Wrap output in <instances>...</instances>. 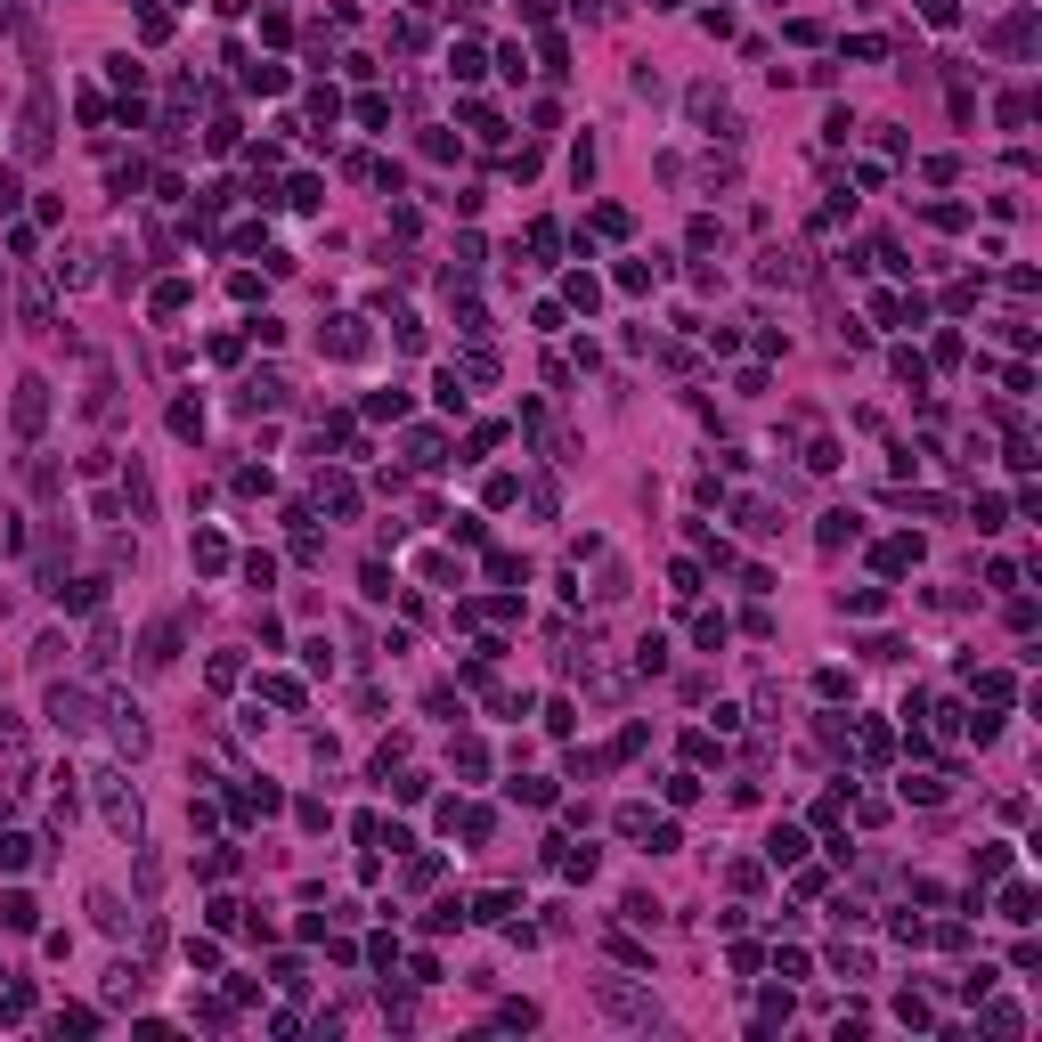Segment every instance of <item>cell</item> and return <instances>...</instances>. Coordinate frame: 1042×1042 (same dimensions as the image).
I'll list each match as a JSON object with an SVG mask.
<instances>
[{
	"label": "cell",
	"mask_w": 1042,
	"mask_h": 1042,
	"mask_svg": "<svg viewBox=\"0 0 1042 1042\" xmlns=\"http://www.w3.org/2000/svg\"><path fill=\"white\" fill-rule=\"evenodd\" d=\"M41 408H49V399H41V383H25V391H17V424L33 432V424H41Z\"/></svg>",
	"instance_id": "cell-5"
},
{
	"label": "cell",
	"mask_w": 1042,
	"mask_h": 1042,
	"mask_svg": "<svg viewBox=\"0 0 1042 1042\" xmlns=\"http://www.w3.org/2000/svg\"><path fill=\"white\" fill-rule=\"evenodd\" d=\"M49 147V90H33V106H25V155H41Z\"/></svg>",
	"instance_id": "cell-2"
},
{
	"label": "cell",
	"mask_w": 1042,
	"mask_h": 1042,
	"mask_svg": "<svg viewBox=\"0 0 1042 1042\" xmlns=\"http://www.w3.org/2000/svg\"><path fill=\"white\" fill-rule=\"evenodd\" d=\"M595 1002H603L611 1018H652V1002H644V994H627V986H595Z\"/></svg>",
	"instance_id": "cell-3"
},
{
	"label": "cell",
	"mask_w": 1042,
	"mask_h": 1042,
	"mask_svg": "<svg viewBox=\"0 0 1042 1042\" xmlns=\"http://www.w3.org/2000/svg\"><path fill=\"white\" fill-rule=\"evenodd\" d=\"M49 717L66 725V733H82V725H90V701H82V692H66V684H57V692H49Z\"/></svg>",
	"instance_id": "cell-1"
},
{
	"label": "cell",
	"mask_w": 1042,
	"mask_h": 1042,
	"mask_svg": "<svg viewBox=\"0 0 1042 1042\" xmlns=\"http://www.w3.org/2000/svg\"><path fill=\"white\" fill-rule=\"evenodd\" d=\"M171 644H180L171 627H147V652H139V660H147V668H171Z\"/></svg>",
	"instance_id": "cell-4"
}]
</instances>
